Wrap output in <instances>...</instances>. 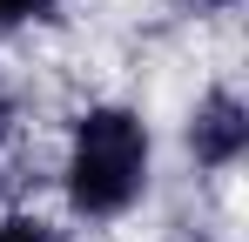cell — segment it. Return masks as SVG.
<instances>
[{
	"instance_id": "3",
	"label": "cell",
	"mask_w": 249,
	"mask_h": 242,
	"mask_svg": "<svg viewBox=\"0 0 249 242\" xmlns=\"http://www.w3.org/2000/svg\"><path fill=\"white\" fill-rule=\"evenodd\" d=\"M0 242H74V229L41 195H27V202H0Z\"/></svg>"
},
{
	"instance_id": "2",
	"label": "cell",
	"mask_w": 249,
	"mask_h": 242,
	"mask_svg": "<svg viewBox=\"0 0 249 242\" xmlns=\"http://www.w3.org/2000/svg\"><path fill=\"white\" fill-rule=\"evenodd\" d=\"M168 155L196 189H236L249 161V94L236 68H209L168 121Z\"/></svg>"
},
{
	"instance_id": "1",
	"label": "cell",
	"mask_w": 249,
	"mask_h": 242,
	"mask_svg": "<svg viewBox=\"0 0 249 242\" xmlns=\"http://www.w3.org/2000/svg\"><path fill=\"white\" fill-rule=\"evenodd\" d=\"M162 121L142 94L88 87L47 135V208L74 229V242L128 236L162 195Z\"/></svg>"
},
{
	"instance_id": "4",
	"label": "cell",
	"mask_w": 249,
	"mask_h": 242,
	"mask_svg": "<svg viewBox=\"0 0 249 242\" xmlns=\"http://www.w3.org/2000/svg\"><path fill=\"white\" fill-rule=\"evenodd\" d=\"M182 20H196V27H222V20H236L243 14V0H168Z\"/></svg>"
}]
</instances>
